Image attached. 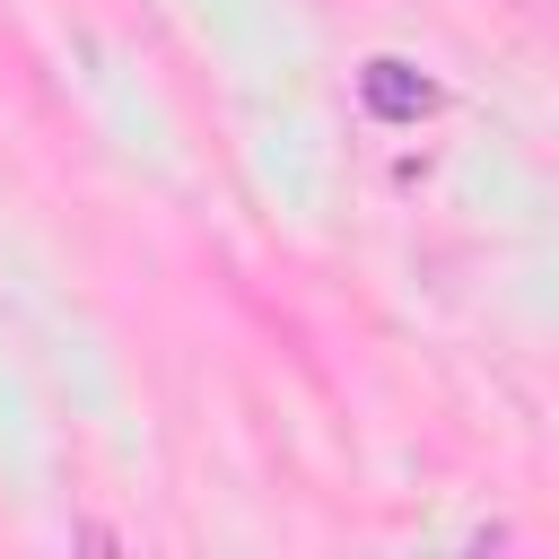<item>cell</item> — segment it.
Segmentation results:
<instances>
[{
    "label": "cell",
    "instance_id": "cell-1",
    "mask_svg": "<svg viewBox=\"0 0 559 559\" xmlns=\"http://www.w3.org/2000/svg\"><path fill=\"white\" fill-rule=\"evenodd\" d=\"M358 96H367V114H384V122H419V114L437 105V87H428L411 61H367V70H358Z\"/></svg>",
    "mask_w": 559,
    "mask_h": 559
}]
</instances>
